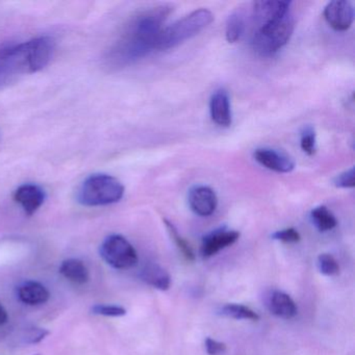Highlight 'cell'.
Wrapping results in <instances>:
<instances>
[{
  "label": "cell",
  "mask_w": 355,
  "mask_h": 355,
  "mask_svg": "<svg viewBox=\"0 0 355 355\" xmlns=\"http://www.w3.org/2000/svg\"><path fill=\"white\" fill-rule=\"evenodd\" d=\"M171 7L157 6L141 12L130 20L107 53L112 67H125L155 51L157 38L171 13Z\"/></svg>",
  "instance_id": "obj_1"
},
{
  "label": "cell",
  "mask_w": 355,
  "mask_h": 355,
  "mask_svg": "<svg viewBox=\"0 0 355 355\" xmlns=\"http://www.w3.org/2000/svg\"><path fill=\"white\" fill-rule=\"evenodd\" d=\"M55 46V40L44 36L3 47L0 51V73H35L40 71L51 62Z\"/></svg>",
  "instance_id": "obj_2"
},
{
  "label": "cell",
  "mask_w": 355,
  "mask_h": 355,
  "mask_svg": "<svg viewBox=\"0 0 355 355\" xmlns=\"http://www.w3.org/2000/svg\"><path fill=\"white\" fill-rule=\"evenodd\" d=\"M213 21V13L209 10L199 9L192 12L162 30L155 44V51H168L178 46L202 32Z\"/></svg>",
  "instance_id": "obj_3"
},
{
  "label": "cell",
  "mask_w": 355,
  "mask_h": 355,
  "mask_svg": "<svg viewBox=\"0 0 355 355\" xmlns=\"http://www.w3.org/2000/svg\"><path fill=\"white\" fill-rule=\"evenodd\" d=\"M124 192L125 189L117 178L107 174H94L80 184L76 199L85 207H105L119 202Z\"/></svg>",
  "instance_id": "obj_4"
},
{
  "label": "cell",
  "mask_w": 355,
  "mask_h": 355,
  "mask_svg": "<svg viewBox=\"0 0 355 355\" xmlns=\"http://www.w3.org/2000/svg\"><path fill=\"white\" fill-rule=\"evenodd\" d=\"M294 32L292 14L271 22L267 26L255 28L252 36L253 49L263 57H271L290 41Z\"/></svg>",
  "instance_id": "obj_5"
},
{
  "label": "cell",
  "mask_w": 355,
  "mask_h": 355,
  "mask_svg": "<svg viewBox=\"0 0 355 355\" xmlns=\"http://www.w3.org/2000/svg\"><path fill=\"white\" fill-rule=\"evenodd\" d=\"M101 255L107 265L115 269H130L138 263L136 249L120 234H112L103 241Z\"/></svg>",
  "instance_id": "obj_6"
},
{
  "label": "cell",
  "mask_w": 355,
  "mask_h": 355,
  "mask_svg": "<svg viewBox=\"0 0 355 355\" xmlns=\"http://www.w3.org/2000/svg\"><path fill=\"white\" fill-rule=\"evenodd\" d=\"M292 3L290 1H274V0H263L253 3L252 17L255 28L267 26L271 22L276 21L280 18L288 15Z\"/></svg>",
  "instance_id": "obj_7"
},
{
  "label": "cell",
  "mask_w": 355,
  "mask_h": 355,
  "mask_svg": "<svg viewBox=\"0 0 355 355\" xmlns=\"http://www.w3.org/2000/svg\"><path fill=\"white\" fill-rule=\"evenodd\" d=\"M324 18L334 30L345 32L352 26L354 9L350 1L334 0L324 9Z\"/></svg>",
  "instance_id": "obj_8"
},
{
  "label": "cell",
  "mask_w": 355,
  "mask_h": 355,
  "mask_svg": "<svg viewBox=\"0 0 355 355\" xmlns=\"http://www.w3.org/2000/svg\"><path fill=\"white\" fill-rule=\"evenodd\" d=\"M188 200L191 209L200 217H209L217 209V195L209 187H193L189 192Z\"/></svg>",
  "instance_id": "obj_9"
},
{
  "label": "cell",
  "mask_w": 355,
  "mask_h": 355,
  "mask_svg": "<svg viewBox=\"0 0 355 355\" xmlns=\"http://www.w3.org/2000/svg\"><path fill=\"white\" fill-rule=\"evenodd\" d=\"M46 194L38 184H26L14 193V200L22 207L28 216L34 215L44 203Z\"/></svg>",
  "instance_id": "obj_10"
},
{
  "label": "cell",
  "mask_w": 355,
  "mask_h": 355,
  "mask_svg": "<svg viewBox=\"0 0 355 355\" xmlns=\"http://www.w3.org/2000/svg\"><path fill=\"white\" fill-rule=\"evenodd\" d=\"M240 238V232L236 230H226L225 228L215 230L203 238L201 245V254L203 257H213L220 251L232 246Z\"/></svg>",
  "instance_id": "obj_11"
},
{
  "label": "cell",
  "mask_w": 355,
  "mask_h": 355,
  "mask_svg": "<svg viewBox=\"0 0 355 355\" xmlns=\"http://www.w3.org/2000/svg\"><path fill=\"white\" fill-rule=\"evenodd\" d=\"M254 159L263 167L277 173H290L295 168V163L291 157L275 149H257L254 153Z\"/></svg>",
  "instance_id": "obj_12"
},
{
  "label": "cell",
  "mask_w": 355,
  "mask_h": 355,
  "mask_svg": "<svg viewBox=\"0 0 355 355\" xmlns=\"http://www.w3.org/2000/svg\"><path fill=\"white\" fill-rule=\"evenodd\" d=\"M209 113L211 120L218 125L228 128L232 122L230 96L225 90L216 91L209 101Z\"/></svg>",
  "instance_id": "obj_13"
},
{
  "label": "cell",
  "mask_w": 355,
  "mask_h": 355,
  "mask_svg": "<svg viewBox=\"0 0 355 355\" xmlns=\"http://www.w3.org/2000/svg\"><path fill=\"white\" fill-rule=\"evenodd\" d=\"M266 305L272 315L284 320L293 319L298 313L295 301L282 291H273L268 297Z\"/></svg>",
  "instance_id": "obj_14"
},
{
  "label": "cell",
  "mask_w": 355,
  "mask_h": 355,
  "mask_svg": "<svg viewBox=\"0 0 355 355\" xmlns=\"http://www.w3.org/2000/svg\"><path fill=\"white\" fill-rule=\"evenodd\" d=\"M17 294L18 298L21 302H24V304L32 305V306L44 304L51 297L46 286H43L40 282H34V280H28V282L20 284L18 286Z\"/></svg>",
  "instance_id": "obj_15"
},
{
  "label": "cell",
  "mask_w": 355,
  "mask_h": 355,
  "mask_svg": "<svg viewBox=\"0 0 355 355\" xmlns=\"http://www.w3.org/2000/svg\"><path fill=\"white\" fill-rule=\"evenodd\" d=\"M141 278L153 288L159 291H168L171 286L169 273L157 263H148L141 271Z\"/></svg>",
  "instance_id": "obj_16"
},
{
  "label": "cell",
  "mask_w": 355,
  "mask_h": 355,
  "mask_svg": "<svg viewBox=\"0 0 355 355\" xmlns=\"http://www.w3.org/2000/svg\"><path fill=\"white\" fill-rule=\"evenodd\" d=\"M60 273L76 284H85L90 279L88 268L80 259H65L60 266Z\"/></svg>",
  "instance_id": "obj_17"
},
{
  "label": "cell",
  "mask_w": 355,
  "mask_h": 355,
  "mask_svg": "<svg viewBox=\"0 0 355 355\" xmlns=\"http://www.w3.org/2000/svg\"><path fill=\"white\" fill-rule=\"evenodd\" d=\"M311 223L320 232H329L338 225L334 214L324 205L315 207L311 211Z\"/></svg>",
  "instance_id": "obj_18"
},
{
  "label": "cell",
  "mask_w": 355,
  "mask_h": 355,
  "mask_svg": "<svg viewBox=\"0 0 355 355\" xmlns=\"http://www.w3.org/2000/svg\"><path fill=\"white\" fill-rule=\"evenodd\" d=\"M245 31V15L241 10L234 12L228 17L226 24V40L230 43H236L240 40Z\"/></svg>",
  "instance_id": "obj_19"
},
{
  "label": "cell",
  "mask_w": 355,
  "mask_h": 355,
  "mask_svg": "<svg viewBox=\"0 0 355 355\" xmlns=\"http://www.w3.org/2000/svg\"><path fill=\"white\" fill-rule=\"evenodd\" d=\"M219 313L223 317L232 318L236 320H250L259 321V315L249 307L236 303H228L220 309Z\"/></svg>",
  "instance_id": "obj_20"
},
{
  "label": "cell",
  "mask_w": 355,
  "mask_h": 355,
  "mask_svg": "<svg viewBox=\"0 0 355 355\" xmlns=\"http://www.w3.org/2000/svg\"><path fill=\"white\" fill-rule=\"evenodd\" d=\"M165 222L166 227H167L168 232H169L170 236H171L172 240L175 243L176 247L180 249L182 254L184 255V259L189 261H193L195 259L194 251H193L192 247L190 246L188 242L178 234V230H176L175 226L171 223V222L168 221V220H164Z\"/></svg>",
  "instance_id": "obj_21"
},
{
  "label": "cell",
  "mask_w": 355,
  "mask_h": 355,
  "mask_svg": "<svg viewBox=\"0 0 355 355\" xmlns=\"http://www.w3.org/2000/svg\"><path fill=\"white\" fill-rule=\"evenodd\" d=\"M300 146L303 153L307 155H315L317 150V136L313 126L307 125L303 128L301 132Z\"/></svg>",
  "instance_id": "obj_22"
},
{
  "label": "cell",
  "mask_w": 355,
  "mask_h": 355,
  "mask_svg": "<svg viewBox=\"0 0 355 355\" xmlns=\"http://www.w3.org/2000/svg\"><path fill=\"white\" fill-rule=\"evenodd\" d=\"M318 267H319L320 272L326 276H336L340 272V266H338V261L328 253L319 255Z\"/></svg>",
  "instance_id": "obj_23"
},
{
  "label": "cell",
  "mask_w": 355,
  "mask_h": 355,
  "mask_svg": "<svg viewBox=\"0 0 355 355\" xmlns=\"http://www.w3.org/2000/svg\"><path fill=\"white\" fill-rule=\"evenodd\" d=\"M91 311L94 315H103V317H123L126 315V309L119 305L113 304H95Z\"/></svg>",
  "instance_id": "obj_24"
},
{
  "label": "cell",
  "mask_w": 355,
  "mask_h": 355,
  "mask_svg": "<svg viewBox=\"0 0 355 355\" xmlns=\"http://www.w3.org/2000/svg\"><path fill=\"white\" fill-rule=\"evenodd\" d=\"M272 239L280 241L284 243H298L300 241V234L295 228H286V230H278L272 234Z\"/></svg>",
  "instance_id": "obj_25"
},
{
  "label": "cell",
  "mask_w": 355,
  "mask_h": 355,
  "mask_svg": "<svg viewBox=\"0 0 355 355\" xmlns=\"http://www.w3.org/2000/svg\"><path fill=\"white\" fill-rule=\"evenodd\" d=\"M334 186L340 189L354 188V168L346 170V171L336 176L334 180Z\"/></svg>",
  "instance_id": "obj_26"
},
{
  "label": "cell",
  "mask_w": 355,
  "mask_h": 355,
  "mask_svg": "<svg viewBox=\"0 0 355 355\" xmlns=\"http://www.w3.org/2000/svg\"><path fill=\"white\" fill-rule=\"evenodd\" d=\"M205 345L209 355H220L226 351V345L224 343L218 342L211 338H207Z\"/></svg>",
  "instance_id": "obj_27"
},
{
  "label": "cell",
  "mask_w": 355,
  "mask_h": 355,
  "mask_svg": "<svg viewBox=\"0 0 355 355\" xmlns=\"http://www.w3.org/2000/svg\"><path fill=\"white\" fill-rule=\"evenodd\" d=\"M49 334V330L42 329V328H31L28 334H26V342L28 344H37V343H40L41 340H44Z\"/></svg>",
  "instance_id": "obj_28"
},
{
  "label": "cell",
  "mask_w": 355,
  "mask_h": 355,
  "mask_svg": "<svg viewBox=\"0 0 355 355\" xmlns=\"http://www.w3.org/2000/svg\"><path fill=\"white\" fill-rule=\"evenodd\" d=\"M9 320L7 309L3 306V303L0 302V326L5 325Z\"/></svg>",
  "instance_id": "obj_29"
}]
</instances>
